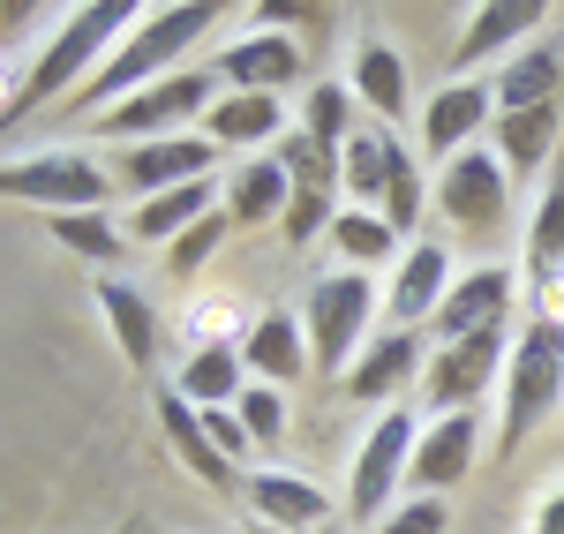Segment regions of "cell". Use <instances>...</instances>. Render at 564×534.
Masks as SVG:
<instances>
[{
	"mask_svg": "<svg viewBox=\"0 0 564 534\" xmlns=\"http://www.w3.org/2000/svg\"><path fill=\"white\" fill-rule=\"evenodd\" d=\"M135 23H143V8L135 0H90V8H76L53 39L39 45V61L23 68V90L0 106V135L8 129H23L31 113H45L53 98H68V90H84L98 68H106V53L129 39Z\"/></svg>",
	"mask_w": 564,
	"mask_h": 534,
	"instance_id": "6da1fadb",
	"label": "cell"
},
{
	"mask_svg": "<svg viewBox=\"0 0 564 534\" xmlns=\"http://www.w3.org/2000/svg\"><path fill=\"white\" fill-rule=\"evenodd\" d=\"M212 23H218V8H204V0H188V8H151L129 39L106 53V68H98V76H90V84L68 98V113H90V121H98V113H113L121 98H135L143 84L174 76V61H181L196 39H204Z\"/></svg>",
	"mask_w": 564,
	"mask_h": 534,
	"instance_id": "7a4b0ae2",
	"label": "cell"
},
{
	"mask_svg": "<svg viewBox=\"0 0 564 534\" xmlns=\"http://www.w3.org/2000/svg\"><path fill=\"white\" fill-rule=\"evenodd\" d=\"M339 196H347V211L391 219V233L406 241L422 226V159H406V143L384 121H361V135L339 151Z\"/></svg>",
	"mask_w": 564,
	"mask_h": 534,
	"instance_id": "3957f363",
	"label": "cell"
},
{
	"mask_svg": "<svg viewBox=\"0 0 564 534\" xmlns=\"http://www.w3.org/2000/svg\"><path fill=\"white\" fill-rule=\"evenodd\" d=\"M550 406H564V316H527V331L512 339L505 361V422H497V451H512L550 422Z\"/></svg>",
	"mask_w": 564,
	"mask_h": 534,
	"instance_id": "277c9868",
	"label": "cell"
},
{
	"mask_svg": "<svg viewBox=\"0 0 564 534\" xmlns=\"http://www.w3.org/2000/svg\"><path fill=\"white\" fill-rule=\"evenodd\" d=\"M0 196L8 204H39V211H106V196H113V174L76 151V143H45V151H23V159H8L0 166Z\"/></svg>",
	"mask_w": 564,
	"mask_h": 534,
	"instance_id": "5b68a950",
	"label": "cell"
},
{
	"mask_svg": "<svg viewBox=\"0 0 564 534\" xmlns=\"http://www.w3.org/2000/svg\"><path fill=\"white\" fill-rule=\"evenodd\" d=\"M212 106H218V76L212 68H174V76L143 84L135 98H121L113 113H98L90 129L113 135V143H159V135H188V121L212 113Z\"/></svg>",
	"mask_w": 564,
	"mask_h": 534,
	"instance_id": "8992f818",
	"label": "cell"
},
{
	"mask_svg": "<svg viewBox=\"0 0 564 534\" xmlns=\"http://www.w3.org/2000/svg\"><path fill=\"white\" fill-rule=\"evenodd\" d=\"M369 316H377L369 271H332V279H316V286H308V355H316V369L347 377L354 355L369 347Z\"/></svg>",
	"mask_w": 564,
	"mask_h": 534,
	"instance_id": "52a82bcc",
	"label": "cell"
},
{
	"mask_svg": "<svg viewBox=\"0 0 564 534\" xmlns=\"http://www.w3.org/2000/svg\"><path fill=\"white\" fill-rule=\"evenodd\" d=\"M414 445H422V422H414L406 406H384V414L369 422V437L354 451V475H347V512L354 520H384L391 512V490L406 482Z\"/></svg>",
	"mask_w": 564,
	"mask_h": 534,
	"instance_id": "ba28073f",
	"label": "cell"
},
{
	"mask_svg": "<svg viewBox=\"0 0 564 534\" xmlns=\"http://www.w3.org/2000/svg\"><path fill=\"white\" fill-rule=\"evenodd\" d=\"M505 361H512V331H475V339L430 347V361H422V400L436 414H475V400H489V377Z\"/></svg>",
	"mask_w": 564,
	"mask_h": 534,
	"instance_id": "9c48e42d",
	"label": "cell"
},
{
	"mask_svg": "<svg viewBox=\"0 0 564 534\" xmlns=\"http://www.w3.org/2000/svg\"><path fill=\"white\" fill-rule=\"evenodd\" d=\"M436 211L459 226V233H497V226L512 219V174H505V159L497 151H459L444 174H436Z\"/></svg>",
	"mask_w": 564,
	"mask_h": 534,
	"instance_id": "30bf717a",
	"label": "cell"
},
{
	"mask_svg": "<svg viewBox=\"0 0 564 534\" xmlns=\"http://www.w3.org/2000/svg\"><path fill=\"white\" fill-rule=\"evenodd\" d=\"M226 159L212 135H159V143H129L121 166H113V188H129V204L159 196V188H181V181H212V166Z\"/></svg>",
	"mask_w": 564,
	"mask_h": 534,
	"instance_id": "8fae6325",
	"label": "cell"
},
{
	"mask_svg": "<svg viewBox=\"0 0 564 534\" xmlns=\"http://www.w3.org/2000/svg\"><path fill=\"white\" fill-rule=\"evenodd\" d=\"M512 294H520V279H512L505 264H475L467 279H452L444 309L430 316L436 347H452V339H475V331H505V324H512Z\"/></svg>",
	"mask_w": 564,
	"mask_h": 534,
	"instance_id": "7c38bea8",
	"label": "cell"
},
{
	"mask_svg": "<svg viewBox=\"0 0 564 534\" xmlns=\"http://www.w3.org/2000/svg\"><path fill=\"white\" fill-rule=\"evenodd\" d=\"M475 445H481V422L475 414H436L414 445V467H406V490L414 497H444L475 475Z\"/></svg>",
	"mask_w": 564,
	"mask_h": 534,
	"instance_id": "4fadbf2b",
	"label": "cell"
},
{
	"mask_svg": "<svg viewBox=\"0 0 564 534\" xmlns=\"http://www.w3.org/2000/svg\"><path fill=\"white\" fill-rule=\"evenodd\" d=\"M218 84L263 90V98L294 90L302 84V39H286V31H241V39H226V53H218Z\"/></svg>",
	"mask_w": 564,
	"mask_h": 534,
	"instance_id": "5bb4252c",
	"label": "cell"
},
{
	"mask_svg": "<svg viewBox=\"0 0 564 534\" xmlns=\"http://www.w3.org/2000/svg\"><path fill=\"white\" fill-rule=\"evenodd\" d=\"M444 294H452V257H444V241H406V249H399V271H391V294H384L391 331H414L422 316H436Z\"/></svg>",
	"mask_w": 564,
	"mask_h": 534,
	"instance_id": "9a60e30c",
	"label": "cell"
},
{
	"mask_svg": "<svg viewBox=\"0 0 564 534\" xmlns=\"http://www.w3.org/2000/svg\"><path fill=\"white\" fill-rule=\"evenodd\" d=\"M489 113H497V90H489V84H459V76H452V84L430 98V113H422V151L452 166L459 151H475V135L489 129Z\"/></svg>",
	"mask_w": 564,
	"mask_h": 534,
	"instance_id": "2e32d148",
	"label": "cell"
},
{
	"mask_svg": "<svg viewBox=\"0 0 564 534\" xmlns=\"http://www.w3.org/2000/svg\"><path fill=\"white\" fill-rule=\"evenodd\" d=\"M564 279V151L550 181H542V204L527 219V286H534V316H550V286Z\"/></svg>",
	"mask_w": 564,
	"mask_h": 534,
	"instance_id": "e0dca14e",
	"label": "cell"
},
{
	"mask_svg": "<svg viewBox=\"0 0 564 534\" xmlns=\"http://www.w3.org/2000/svg\"><path fill=\"white\" fill-rule=\"evenodd\" d=\"M422 377V339L414 331H377L361 355H354V369L339 377V392L347 400H391V392H406Z\"/></svg>",
	"mask_w": 564,
	"mask_h": 534,
	"instance_id": "ac0fdd59",
	"label": "cell"
},
{
	"mask_svg": "<svg viewBox=\"0 0 564 534\" xmlns=\"http://www.w3.org/2000/svg\"><path fill=\"white\" fill-rule=\"evenodd\" d=\"M249 512L271 534H324L332 527V497L302 475H249Z\"/></svg>",
	"mask_w": 564,
	"mask_h": 534,
	"instance_id": "d6986e66",
	"label": "cell"
},
{
	"mask_svg": "<svg viewBox=\"0 0 564 534\" xmlns=\"http://www.w3.org/2000/svg\"><path fill=\"white\" fill-rule=\"evenodd\" d=\"M159 429H166V445L181 451V467L204 482V490H234L241 475H234V459L212 445V429H204V414L181 400V392H159Z\"/></svg>",
	"mask_w": 564,
	"mask_h": 534,
	"instance_id": "ffe728a7",
	"label": "cell"
},
{
	"mask_svg": "<svg viewBox=\"0 0 564 534\" xmlns=\"http://www.w3.org/2000/svg\"><path fill=\"white\" fill-rule=\"evenodd\" d=\"M527 31H542V8H534V0H497V8H475V15H467V39H459V53H452L459 84H475L481 61H489V53H512V39H527Z\"/></svg>",
	"mask_w": 564,
	"mask_h": 534,
	"instance_id": "44dd1931",
	"label": "cell"
},
{
	"mask_svg": "<svg viewBox=\"0 0 564 534\" xmlns=\"http://www.w3.org/2000/svg\"><path fill=\"white\" fill-rule=\"evenodd\" d=\"M497 113H527V106H557V90H564V53L550 39L542 45H520L505 68H497Z\"/></svg>",
	"mask_w": 564,
	"mask_h": 534,
	"instance_id": "7402d4cb",
	"label": "cell"
},
{
	"mask_svg": "<svg viewBox=\"0 0 564 534\" xmlns=\"http://www.w3.org/2000/svg\"><path fill=\"white\" fill-rule=\"evenodd\" d=\"M557 129H564V106H527V113H497V159L505 174L527 181L557 159Z\"/></svg>",
	"mask_w": 564,
	"mask_h": 534,
	"instance_id": "603a6c76",
	"label": "cell"
},
{
	"mask_svg": "<svg viewBox=\"0 0 564 534\" xmlns=\"http://www.w3.org/2000/svg\"><path fill=\"white\" fill-rule=\"evenodd\" d=\"M204 135H212L218 151L279 143V135H286V106H279V98H263V90H234V98H218L212 113H204Z\"/></svg>",
	"mask_w": 564,
	"mask_h": 534,
	"instance_id": "cb8c5ba5",
	"label": "cell"
},
{
	"mask_svg": "<svg viewBox=\"0 0 564 534\" xmlns=\"http://www.w3.org/2000/svg\"><path fill=\"white\" fill-rule=\"evenodd\" d=\"M212 219V181H181V188H159L129 211V241H166L174 249L188 226Z\"/></svg>",
	"mask_w": 564,
	"mask_h": 534,
	"instance_id": "d4e9b609",
	"label": "cell"
},
{
	"mask_svg": "<svg viewBox=\"0 0 564 534\" xmlns=\"http://www.w3.org/2000/svg\"><path fill=\"white\" fill-rule=\"evenodd\" d=\"M241 361L257 369L263 384H294V377H308V347H302V324L286 309L257 316L249 331H241Z\"/></svg>",
	"mask_w": 564,
	"mask_h": 534,
	"instance_id": "484cf974",
	"label": "cell"
},
{
	"mask_svg": "<svg viewBox=\"0 0 564 534\" xmlns=\"http://www.w3.org/2000/svg\"><path fill=\"white\" fill-rule=\"evenodd\" d=\"M286 204H294V181H286L279 159H249V166L226 174V219H234V226L286 219Z\"/></svg>",
	"mask_w": 564,
	"mask_h": 534,
	"instance_id": "4316f807",
	"label": "cell"
},
{
	"mask_svg": "<svg viewBox=\"0 0 564 534\" xmlns=\"http://www.w3.org/2000/svg\"><path fill=\"white\" fill-rule=\"evenodd\" d=\"M354 98L369 106V121H406V61L391 53L384 39H361V53H354Z\"/></svg>",
	"mask_w": 564,
	"mask_h": 534,
	"instance_id": "83f0119b",
	"label": "cell"
},
{
	"mask_svg": "<svg viewBox=\"0 0 564 534\" xmlns=\"http://www.w3.org/2000/svg\"><path fill=\"white\" fill-rule=\"evenodd\" d=\"M241 369H249L241 347H234V339H212V347H196V355L181 361V384H174V392L188 406H204V414H212V406H234L241 392H249V384H241Z\"/></svg>",
	"mask_w": 564,
	"mask_h": 534,
	"instance_id": "f1b7e54d",
	"label": "cell"
},
{
	"mask_svg": "<svg viewBox=\"0 0 564 534\" xmlns=\"http://www.w3.org/2000/svg\"><path fill=\"white\" fill-rule=\"evenodd\" d=\"M98 309L113 324V347L129 355V369H151L159 361V316H151V302L135 294L129 279H98Z\"/></svg>",
	"mask_w": 564,
	"mask_h": 534,
	"instance_id": "f546056e",
	"label": "cell"
},
{
	"mask_svg": "<svg viewBox=\"0 0 564 534\" xmlns=\"http://www.w3.org/2000/svg\"><path fill=\"white\" fill-rule=\"evenodd\" d=\"M45 233H53L68 257H90V264H113V257L129 249V226H113L106 211H61V219H45Z\"/></svg>",
	"mask_w": 564,
	"mask_h": 534,
	"instance_id": "4dcf8cb0",
	"label": "cell"
},
{
	"mask_svg": "<svg viewBox=\"0 0 564 534\" xmlns=\"http://www.w3.org/2000/svg\"><path fill=\"white\" fill-rule=\"evenodd\" d=\"M361 98H354V84H316L308 90V135L324 143V151H347L354 135H361Z\"/></svg>",
	"mask_w": 564,
	"mask_h": 534,
	"instance_id": "1f68e13d",
	"label": "cell"
},
{
	"mask_svg": "<svg viewBox=\"0 0 564 534\" xmlns=\"http://www.w3.org/2000/svg\"><path fill=\"white\" fill-rule=\"evenodd\" d=\"M332 241H339V257H347V271H377L399 249V233H391V219H377V211H339V226H332Z\"/></svg>",
	"mask_w": 564,
	"mask_h": 534,
	"instance_id": "d6a6232c",
	"label": "cell"
},
{
	"mask_svg": "<svg viewBox=\"0 0 564 534\" xmlns=\"http://www.w3.org/2000/svg\"><path fill=\"white\" fill-rule=\"evenodd\" d=\"M332 226H339L332 188H294V204H286V249H308V241L332 233Z\"/></svg>",
	"mask_w": 564,
	"mask_h": 534,
	"instance_id": "836d02e7",
	"label": "cell"
},
{
	"mask_svg": "<svg viewBox=\"0 0 564 534\" xmlns=\"http://www.w3.org/2000/svg\"><path fill=\"white\" fill-rule=\"evenodd\" d=\"M234 414H241V429H249L257 445H279V437H286V400H279V384H249V392L234 400Z\"/></svg>",
	"mask_w": 564,
	"mask_h": 534,
	"instance_id": "e575fe53",
	"label": "cell"
},
{
	"mask_svg": "<svg viewBox=\"0 0 564 534\" xmlns=\"http://www.w3.org/2000/svg\"><path fill=\"white\" fill-rule=\"evenodd\" d=\"M226 226H234L226 211H212L204 226H188V233H181L174 249H166V271H174V279H196V271H204V257L218 249V233H226Z\"/></svg>",
	"mask_w": 564,
	"mask_h": 534,
	"instance_id": "d590c367",
	"label": "cell"
},
{
	"mask_svg": "<svg viewBox=\"0 0 564 534\" xmlns=\"http://www.w3.org/2000/svg\"><path fill=\"white\" fill-rule=\"evenodd\" d=\"M444 497H406V504H391L384 512V534H444Z\"/></svg>",
	"mask_w": 564,
	"mask_h": 534,
	"instance_id": "8d00e7d4",
	"label": "cell"
},
{
	"mask_svg": "<svg viewBox=\"0 0 564 534\" xmlns=\"http://www.w3.org/2000/svg\"><path fill=\"white\" fill-rule=\"evenodd\" d=\"M196 414H204V406H196ZM204 429H212V445L226 451V459H249V445H257V437L241 429V414H234V406H212V414H204Z\"/></svg>",
	"mask_w": 564,
	"mask_h": 534,
	"instance_id": "74e56055",
	"label": "cell"
},
{
	"mask_svg": "<svg viewBox=\"0 0 564 534\" xmlns=\"http://www.w3.org/2000/svg\"><path fill=\"white\" fill-rule=\"evenodd\" d=\"M527 534H564V490H550L542 504H534V527Z\"/></svg>",
	"mask_w": 564,
	"mask_h": 534,
	"instance_id": "f35d334b",
	"label": "cell"
},
{
	"mask_svg": "<svg viewBox=\"0 0 564 534\" xmlns=\"http://www.w3.org/2000/svg\"><path fill=\"white\" fill-rule=\"evenodd\" d=\"M241 534H271V527H263V520H257V527H241Z\"/></svg>",
	"mask_w": 564,
	"mask_h": 534,
	"instance_id": "ab89813d",
	"label": "cell"
},
{
	"mask_svg": "<svg viewBox=\"0 0 564 534\" xmlns=\"http://www.w3.org/2000/svg\"><path fill=\"white\" fill-rule=\"evenodd\" d=\"M324 534H339V527H324Z\"/></svg>",
	"mask_w": 564,
	"mask_h": 534,
	"instance_id": "60d3db41",
	"label": "cell"
}]
</instances>
